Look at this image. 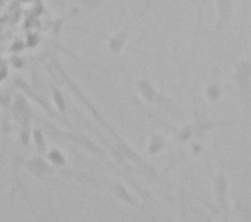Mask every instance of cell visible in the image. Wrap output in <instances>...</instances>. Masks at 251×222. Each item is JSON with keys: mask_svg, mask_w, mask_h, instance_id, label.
Segmentation results:
<instances>
[{"mask_svg": "<svg viewBox=\"0 0 251 222\" xmlns=\"http://www.w3.org/2000/svg\"><path fill=\"white\" fill-rule=\"evenodd\" d=\"M51 158H52L53 160L55 161H58L59 163H62V161H63V158H61V156L58 155V154H57V153H55V154H52V155H51Z\"/></svg>", "mask_w": 251, "mask_h": 222, "instance_id": "obj_5", "label": "cell"}, {"mask_svg": "<svg viewBox=\"0 0 251 222\" xmlns=\"http://www.w3.org/2000/svg\"><path fill=\"white\" fill-rule=\"evenodd\" d=\"M250 71H251V67L248 64H242L240 66L239 71H238V79H239L240 82L244 83L246 81Z\"/></svg>", "mask_w": 251, "mask_h": 222, "instance_id": "obj_1", "label": "cell"}, {"mask_svg": "<svg viewBox=\"0 0 251 222\" xmlns=\"http://www.w3.org/2000/svg\"><path fill=\"white\" fill-rule=\"evenodd\" d=\"M160 147H161V143H160V141L157 140V139H155V140L153 141L152 146H151V151L155 152V151H157V150L160 148Z\"/></svg>", "mask_w": 251, "mask_h": 222, "instance_id": "obj_4", "label": "cell"}, {"mask_svg": "<svg viewBox=\"0 0 251 222\" xmlns=\"http://www.w3.org/2000/svg\"><path fill=\"white\" fill-rule=\"evenodd\" d=\"M35 138H36V141H37L38 145H39V143H40V144H42V140H41L40 134H38L37 132H36V133H35Z\"/></svg>", "mask_w": 251, "mask_h": 222, "instance_id": "obj_7", "label": "cell"}, {"mask_svg": "<svg viewBox=\"0 0 251 222\" xmlns=\"http://www.w3.org/2000/svg\"><path fill=\"white\" fill-rule=\"evenodd\" d=\"M209 94H210L211 97L215 98L216 96L218 95V89H217L216 87H212V88H210V90H209Z\"/></svg>", "mask_w": 251, "mask_h": 222, "instance_id": "obj_6", "label": "cell"}, {"mask_svg": "<svg viewBox=\"0 0 251 222\" xmlns=\"http://www.w3.org/2000/svg\"><path fill=\"white\" fill-rule=\"evenodd\" d=\"M141 90H142V92H143V95L147 99L150 100V99L153 97V89L148 83L143 82L142 84H141Z\"/></svg>", "mask_w": 251, "mask_h": 222, "instance_id": "obj_2", "label": "cell"}, {"mask_svg": "<svg viewBox=\"0 0 251 222\" xmlns=\"http://www.w3.org/2000/svg\"><path fill=\"white\" fill-rule=\"evenodd\" d=\"M55 99H56V102L58 104V106L60 107V109H64V103H63V100H62V97L59 93H55Z\"/></svg>", "mask_w": 251, "mask_h": 222, "instance_id": "obj_3", "label": "cell"}]
</instances>
